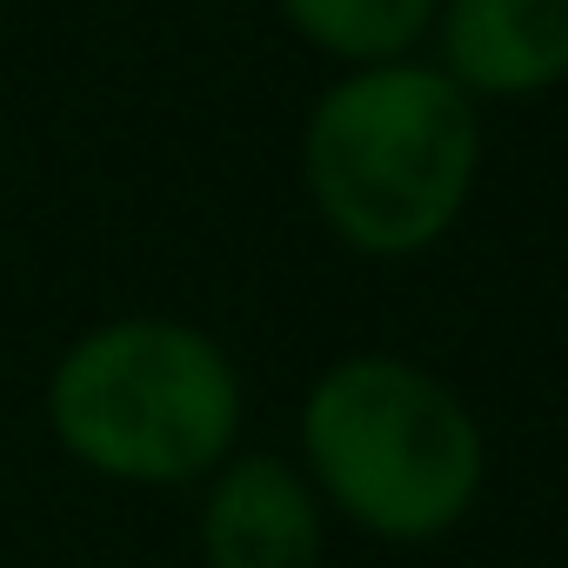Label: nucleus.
I'll return each mask as SVG.
<instances>
[{
    "label": "nucleus",
    "instance_id": "f257e3e1",
    "mask_svg": "<svg viewBox=\"0 0 568 568\" xmlns=\"http://www.w3.org/2000/svg\"><path fill=\"white\" fill-rule=\"evenodd\" d=\"M481 174V108L428 61L348 68L302 128V181L328 234L368 261L435 247Z\"/></svg>",
    "mask_w": 568,
    "mask_h": 568
},
{
    "label": "nucleus",
    "instance_id": "f03ea898",
    "mask_svg": "<svg viewBox=\"0 0 568 568\" xmlns=\"http://www.w3.org/2000/svg\"><path fill=\"white\" fill-rule=\"evenodd\" d=\"M48 435L121 488L207 481L241 435V375L207 328L121 315L68 342L48 375Z\"/></svg>",
    "mask_w": 568,
    "mask_h": 568
},
{
    "label": "nucleus",
    "instance_id": "7ed1b4c3",
    "mask_svg": "<svg viewBox=\"0 0 568 568\" xmlns=\"http://www.w3.org/2000/svg\"><path fill=\"white\" fill-rule=\"evenodd\" d=\"M302 475L375 541L448 535L488 475L468 402L402 355H342L302 402Z\"/></svg>",
    "mask_w": 568,
    "mask_h": 568
},
{
    "label": "nucleus",
    "instance_id": "20e7f679",
    "mask_svg": "<svg viewBox=\"0 0 568 568\" xmlns=\"http://www.w3.org/2000/svg\"><path fill=\"white\" fill-rule=\"evenodd\" d=\"M207 568H322V495L281 455H227L201 495Z\"/></svg>",
    "mask_w": 568,
    "mask_h": 568
},
{
    "label": "nucleus",
    "instance_id": "39448f33",
    "mask_svg": "<svg viewBox=\"0 0 568 568\" xmlns=\"http://www.w3.org/2000/svg\"><path fill=\"white\" fill-rule=\"evenodd\" d=\"M442 74L481 101H528L568 81V0H442Z\"/></svg>",
    "mask_w": 568,
    "mask_h": 568
},
{
    "label": "nucleus",
    "instance_id": "423d86ee",
    "mask_svg": "<svg viewBox=\"0 0 568 568\" xmlns=\"http://www.w3.org/2000/svg\"><path fill=\"white\" fill-rule=\"evenodd\" d=\"M435 8L442 0H281L288 28L348 68L408 61L415 41L435 28Z\"/></svg>",
    "mask_w": 568,
    "mask_h": 568
}]
</instances>
